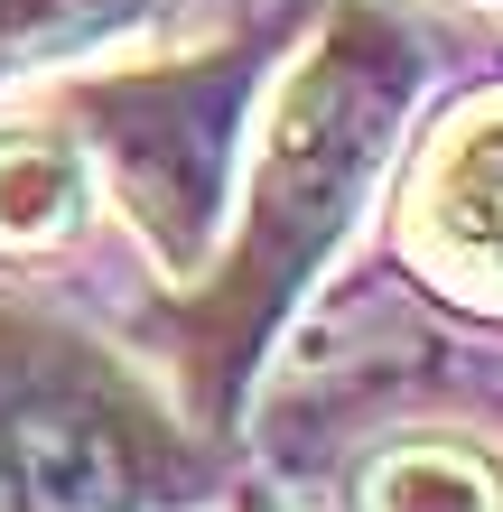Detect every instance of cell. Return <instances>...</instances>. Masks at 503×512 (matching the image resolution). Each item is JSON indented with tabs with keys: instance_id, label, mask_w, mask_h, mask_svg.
Wrapping results in <instances>:
<instances>
[{
	"instance_id": "6da1fadb",
	"label": "cell",
	"mask_w": 503,
	"mask_h": 512,
	"mask_svg": "<svg viewBox=\"0 0 503 512\" xmlns=\"http://www.w3.org/2000/svg\"><path fill=\"white\" fill-rule=\"evenodd\" d=\"M410 38H392L382 19L354 10L336 38H317V56L299 66V84L280 94V122L261 140L252 168V215H243V280L233 298L261 289V308L317 270V252L345 233L354 196L373 187V168L392 159L401 103H410Z\"/></svg>"
},
{
	"instance_id": "7a4b0ae2",
	"label": "cell",
	"mask_w": 503,
	"mask_h": 512,
	"mask_svg": "<svg viewBox=\"0 0 503 512\" xmlns=\"http://www.w3.org/2000/svg\"><path fill=\"white\" fill-rule=\"evenodd\" d=\"M103 140H112L122 205L187 270L233 177V66H187V75H150L131 94H112Z\"/></svg>"
},
{
	"instance_id": "3957f363",
	"label": "cell",
	"mask_w": 503,
	"mask_h": 512,
	"mask_svg": "<svg viewBox=\"0 0 503 512\" xmlns=\"http://www.w3.org/2000/svg\"><path fill=\"white\" fill-rule=\"evenodd\" d=\"M420 243L466 280L503 289V112H466L448 131L420 187Z\"/></svg>"
},
{
	"instance_id": "277c9868",
	"label": "cell",
	"mask_w": 503,
	"mask_h": 512,
	"mask_svg": "<svg viewBox=\"0 0 503 512\" xmlns=\"http://www.w3.org/2000/svg\"><path fill=\"white\" fill-rule=\"evenodd\" d=\"M0 447H10L19 512H122L131 503V457L94 410H66V401L19 410V429Z\"/></svg>"
},
{
	"instance_id": "5b68a950",
	"label": "cell",
	"mask_w": 503,
	"mask_h": 512,
	"mask_svg": "<svg viewBox=\"0 0 503 512\" xmlns=\"http://www.w3.org/2000/svg\"><path fill=\"white\" fill-rule=\"evenodd\" d=\"M84 215V177L56 140H0V243L10 252H47L66 243Z\"/></svg>"
},
{
	"instance_id": "8992f818",
	"label": "cell",
	"mask_w": 503,
	"mask_h": 512,
	"mask_svg": "<svg viewBox=\"0 0 503 512\" xmlns=\"http://www.w3.org/2000/svg\"><path fill=\"white\" fill-rule=\"evenodd\" d=\"M364 512H503V475L466 447H392L364 475Z\"/></svg>"
},
{
	"instance_id": "52a82bcc",
	"label": "cell",
	"mask_w": 503,
	"mask_h": 512,
	"mask_svg": "<svg viewBox=\"0 0 503 512\" xmlns=\"http://www.w3.org/2000/svg\"><path fill=\"white\" fill-rule=\"evenodd\" d=\"M131 0H0V38L10 47H56V38H84V28H112Z\"/></svg>"
},
{
	"instance_id": "ba28073f",
	"label": "cell",
	"mask_w": 503,
	"mask_h": 512,
	"mask_svg": "<svg viewBox=\"0 0 503 512\" xmlns=\"http://www.w3.org/2000/svg\"><path fill=\"white\" fill-rule=\"evenodd\" d=\"M0 512H19V485H10V447H0Z\"/></svg>"
}]
</instances>
